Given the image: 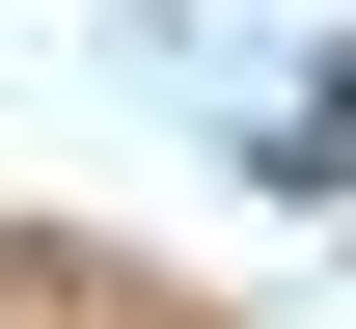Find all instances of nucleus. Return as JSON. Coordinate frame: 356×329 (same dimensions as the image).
Here are the masks:
<instances>
[{
	"label": "nucleus",
	"instance_id": "nucleus-1",
	"mask_svg": "<svg viewBox=\"0 0 356 329\" xmlns=\"http://www.w3.org/2000/svg\"><path fill=\"white\" fill-rule=\"evenodd\" d=\"M247 138H274V165H356V55H302V83H274Z\"/></svg>",
	"mask_w": 356,
	"mask_h": 329
}]
</instances>
